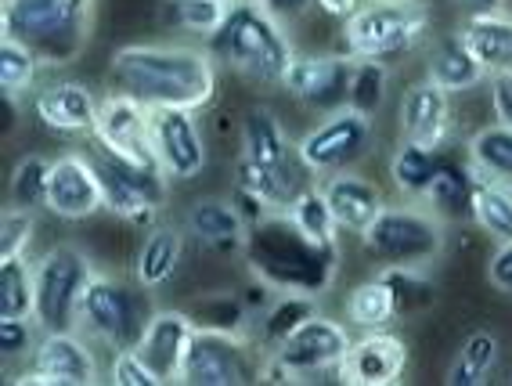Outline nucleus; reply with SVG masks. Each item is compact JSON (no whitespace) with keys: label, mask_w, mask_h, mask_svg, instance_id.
I'll return each mask as SVG.
<instances>
[{"label":"nucleus","mask_w":512,"mask_h":386,"mask_svg":"<svg viewBox=\"0 0 512 386\" xmlns=\"http://www.w3.org/2000/svg\"><path fill=\"white\" fill-rule=\"evenodd\" d=\"M289 217H293L296 224H300L311 239L318 242H339V221L336 213H332L329 199H325V192H321V184H311L307 192L296 199L293 206H289Z\"/></svg>","instance_id":"42"},{"label":"nucleus","mask_w":512,"mask_h":386,"mask_svg":"<svg viewBox=\"0 0 512 386\" xmlns=\"http://www.w3.org/2000/svg\"><path fill=\"white\" fill-rule=\"evenodd\" d=\"M181 257L184 231L174 228V224H156V228H148L138 257H134V278H138L141 289H159L177 275Z\"/></svg>","instance_id":"28"},{"label":"nucleus","mask_w":512,"mask_h":386,"mask_svg":"<svg viewBox=\"0 0 512 386\" xmlns=\"http://www.w3.org/2000/svg\"><path fill=\"white\" fill-rule=\"evenodd\" d=\"M321 192L329 199L339 228L350 231V235L368 231V224L386 210V199H383V192H379V184L368 181V177L357 174V170H336V174H329L321 181Z\"/></svg>","instance_id":"23"},{"label":"nucleus","mask_w":512,"mask_h":386,"mask_svg":"<svg viewBox=\"0 0 512 386\" xmlns=\"http://www.w3.org/2000/svg\"><path fill=\"white\" fill-rule=\"evenodd\" d=\"M487 278H491L494 289H502V293L512 296V242L498 246V253H494L491 264H487Z\"/></svg>","instance_id":"47"},{"label":"nucleus","mask_w":512,"mask_h":386,"mask_svg":"<svg viewBox=\"0 0 512 386\" xmlns=\"http://www.w3.org/2000/svg\"><path fill=\"white\" fill-rule=\"evenodd\" d=\"M386 91H390V65L379 58H354L350 69V91L347 105L365 116H379V109L386 105Z\"/></svg>","instance_id":"40"},{"label":"nucleus","mask_w":512,"mask_h":386,"mask_svg":"<svg viewBox=\"0 0 512 386\" xmlns=\"http://www.w3.org/2000/svg\"><path fill=\"white\" fill-rule=\"evenodd\" d=\"M379 275L394 289L397 318H415L437 304V282L430 278V267H379Z\"/></svg>","instance_id":"36"},{"label":"nucleus","mask_w":512,"mask_h":386,"mask_svg":"<svg viewBox=\"0 0 512 386\" xmlns=\"http://www.w3.org/2000/svg\"><path fill=\"white\" fill-rule=\"evenodd\" d=\"M275 19H282V22H293V19H300V15H307L311 11V4L314 0H260Z\"/></svg>","instance_id":"49"},{"label":"nucleus","mask_w":512,"mask_h":386,"mask_svg":"<svg viewBox=\"0 0 512 386\" xmlns=\"http://www.w3.org/2000/svg\"><path fill=\"white\" fill-rule=\"evenodd\" d=\"M94 141L116 156L134 159V163H156V156H152V109L130 94L109 91L101 98Z\"/></svg>","instance_id":"17"},{"label":"nucleus","mask_w":512,"mask_h":386,"mask_svg":"<svg viewBox=\"0 0 512 386\" xmlns=\"http://www.w3.org/2000/svg\"><path fill=\"white\" fill-rule=\"evenodd\" d=\"M37 235V210H22V206H4L0 217V260L26 257Z\"/></svg>","instance_id":"43"},{"label":"nucleus","mask_w":512,"mask_h":386,"mask_svg":"<svg viewBox=\"0 0 512 386\" xmlns=\"http://www.w3.org/2000/svg\"><path fill=\"white\" fill-rule=\"evenodd\" d=\"M372 123L375 116L339 105V109L325 112L300 141L296 152L314 177H329L336 170H354L357 159H365L372 152Z\"/></svg>","instance_id":"13"},{"label":"nucleus","mask_w":512,"mask_h":386,"mask_svg":"<svg viewBox=\"0 0 512 386\" xmlns=\"http://www.w3.org/2000/svg\"><path fill=\"white\" fill-rule=\"evenodd\" d=\"M466 4H480V8H498V0H466Z\"/></svg>","instance_id":"51"},{"label":"nucleus","mask_w":512,"mask_h":386,"mask_svg":"<svg viewBox=\"0 0 512 386\" xmlns=\"http://www.w3.org/2000/svg\"><path fill=\"white\" fill-rule=\"evenodd\" d=\"M217 58L195 44H127L109 62V87L148 109L202 112L217 98Z\"/></svg>","instance_id":"1"},{"label":"nucleus","mask_w":512,"mask_h":386,"mask_svg":"<svg viewBox=\"0 0 512 386\" xmlns=\"http://www.w3.org/2000/svg\"><path fill=\"white\" fill-rule=\"evenodd\" d=\"M0 318H37V275L26 257L0 260Z\"/></svg>","instance_id":"35"},{"label":"nucleus","mask_w":512,"mask_h":386,"mask_svg":"<svg viewBox=\"0 0 512 386\" xmlns=\"http://www.w3.org/2000/svg\"><path fill=\"white\" fill-rule=\"evenodd\" d=\"M228 4H235V0H228Z\"/></svg>","instance_id":"53"},{"label":"nucleus","mask_w":512,"mask_h":386,"mask_svg":"<svg viewBox=\"0 0 512 386\" xmlns=\"http://www.w3.org/2000/svg\"><path fill=\"white\" fill-rule=\"evenodd\" d=\"M473 224L491 235L498 246L512 242V188L494 181H476L473 192Z\"/></svg>","instance_id":"38"},{"label":"nucleus","mask_w":512,"mask_h":386,"mask_svg":"<svg viewBox=\"0 0 512 386\" xmlns=\"http://www.w3.org/2000/svg\"><path fill=\"white\" fill-rule=\"evenodd\" d=\"M318 300L321 296L311 293H278L264 311L256 314V343L264 350L282 347L303 322H311L314 314H318Z\"/></svg>","instance_id":"29"},{"label":"nucleus","mask_w":512,"mask_h":386,"mask_svg":"<svg viewBox=\"0 0 512 386\" xmlns=\"http://www.w3.org/2000/svg\"><path fill=\"white\" fill-rule=\"evenodd\" d=\"M426 80H433L437 87H444L448 94L473 91L487 80V69L476 62V55L466 47V40L458 33H448L433 44L430 58H426Z\"/></svg>","instance_id":"27"},{"label":"nucleus","mask_w":512,"mask_h":386,"mask_svg":"<svg viewBox=\"0 0 512 386\" xmlns=\"http://www.w3.org/2000/svg\"><path fill=\"white\" fill-rule=\"evenodd\" d=\"M228 0H163L159 4V22L177 33H195V37L210 40L228 19Z\"/></svg>","instance_id":"34"},{"label":"nucleus","mask_w":512,"mask_h":386,"mask_svg":"<svg viewBox=\"0 0 512 386\" xmlns=\"http://www.w3.org/2000/svg\"><path fill=\"white\" fill-rule=\"evenodd\" d=\"M105 210V188H101L98 166L91 152H65L51 163L47 184V213L62 221H91Z\"/></svg>","instance_id":"16"},{"label":"nucleus","mask_w":512,"mask_h":386,"mask_svg":"<svg viewBox=\"0 0 512 386\" xmlns=\"http://www.w3.org/2000/svg\"><path fill=\"white\" fill-rule=\"evenodd\" d=\"M267 350L253 332H195L188 358L181 368V383L188 386H246L260 383Z\"/></svg>","instance_id":"11"},{"label":"nucleus","mask_w":512,"mask_h":386,"mask_svg":"<svg viewBox=\"0 0 512 386\" xmlns=\"http://www.w3.org/2000/svg\"><path fill=\"white\" fill-rule=\"evenodd\" d=\"M231 203H235V210L242 213V221L246 224H256V221H264L267 213H275L271 206L260 199V195H253L249 188H238L235 184V192H231Z\"/></svg>","instance_id":"48"},{"label":"nucleus","mask_w":512,"mask_h":386,"mask_svg":"<svg viewBox=\"0 0 512 386\" xmlns=\"http://www.w3.org/2000/svg\"><path fill=\"white\" fill-rule=\"evenodd\" d=\"M505 73H512V62H509V69H505Z\"/></svg>","instance_id":"52"},{"label":"nucleus","mask_w":512,"mask_h":386,"mask_svg":"<svg viewBox=\"0 0 512 386\" xmlns=\"http://www.w3.org/2000/svg\"><path fill=\"white\" fill-rule=\"evenodd\" d=\"M448 246V224L426 206H386L368 231H361V249L379 267H430Z\"/></svg>","instance_id":"7"},{"label":"nucleus","mask_w":512,"mask_h":386,"mask_svg":"<svg viewBox=\"0 0 512 386\" xmlns=\"http://www.w3.org/2000/svg\"><path fill=\"white\" fill-rule=\"evenodd\" d=\"M152 156L166 181H195L206 170L210 148L195 109H152Z\"/></svg>","instance_id":"15"},{"label":"nucleus","mask_w":512,"mask_h":386,"mask_svg":"<svg viewBox=\"0 0 512 386\" xmlns=\"http://www.w3.org/2000/svg\"><path fill=\"white\" fill-rule=\"evenodd\" d=\"M458 37L466 40V47L476 55V62L484 65L487 76L505 73L512 62V15L502 8H480L469 15L458 29Z\"/></svg>","instance_id":"26"},{"label":"nucleus","mask_w":512,"mask_h":386,"mask_svg":"<svg viewBox=\"0 0 512 386\" xmlns=\"http://www.w3.org/2000/svg\"><path fill=\"white\" fill-rule=\"evenodd\" d=\"M235 184L260 195L271 210H289L314 184L311 166L296 152V141L267 105H253L242 120V152L235 163Z\"/></svg>","instance_id":"3"},{"label":"nucleus","mask_w":512,"mask_h":386,"mask_svg":"<svg viewBox=\"0 0 512 386\" xmlns=\"http://www.w3.org/2000/svg\"><path fill=\"white\" fill-rule=\"evenodd\" d=\"M184 228L199 246L228 257V253H242L249 224L242 221V213L235 210L231 199H199L184 217Z\"/></svg>","instance_id":"25"},{"label":"nucleus","mask_w":512,"mask_h":386,"mask_svg":"<svg viewBox=\"0 0 512 386\" xmlns=\"http://www.w3.org/2000/svg\"><path fill=\"white\" fill-rule=\"evenodd\" d=\"M195 329L210 332H249V307L242 296L235 293H210L195 300V307H188Z\"/></svg>","instance_id":"41"},{"label":"nucleus","mask_w":512,"mask_h":386,"mask_svg":"<svg viewBox=\"0 0 512 386\" xmlns=\"http://www.w3.org/2000/svg\"><path fill=\"white\" fill-rule=\"evenodd\" d=\"M444 156H448V148H426V145H415V141L401 138V145H397L394 156H390V181H394V188L404 199H415V203H419L422 192H426L430 181L437 177Z\"/></svg>","instance_id":"30"},{"label":"nucleus","mask_w":512,"mask_h":386,"mask_svg":"<svg viewBox=\"0 0 512 386\" xmlns=\"http://www.w3.org/2000/svg\"><path fill=\"white\" fill-rule=\"evenodd\" d=\"M91 159L98 166L101 188H105V210L134 228H156L159 213L166 206V174L156 163H134L94 141Z\"/></svg>","instance_id":"9"},{"label":"nucleus","mask_w":512,"mask_h":386,"mask_svg":"<svg viewBox=\"0 0 512 386\" xmlns=\"http://www.w3.org/2000/svg\"><path fill=\"white\" fill-rule=\"evenodd\" d=\"M430 37V8L422 0H368L354 19L343 22V47L350 58L412 55Z\"/></svg>","instance_id":"6"},{"label":"nucleus","mask_w":512,"mask_h":386,"mask_svg":"<svg viewBox=\"0 0 512 386\" xmlns=\"http://www.w3.org/2000/svg\"><path fill=\"white\" fill-rule=\"evenodd\" d=\"M498 354H502V343H498L494 332H487V329L473 332V336L462 343L458 358L451 361L448 383L451 386H484L487 376L494 372V365H498Z\"/></svg>","instance_id":"37"},{"label":"nucleus","mask_w":512,"mask_h":386,"mask_svg":"<svg viewBox=\"0 0 512 386\" xmlns=\"http://www.w3.org/2000/svg\"><path fill=\"white\" fill-rule=\"evenodd\" d=\"M37 275V322L44 332H62L80 325V304L87 285L98 275L94 264L80 246L62 242L51 246L44 257L33 264Z\"/></svg>","instance_id":"10"},{"label":"nucleus","mask_w":512,"mask_h":386,"mask_svg":"<svg viewBox=\"0 0 512 386\" xmlns=\"http://www.w3.org/2000/svg\"><path fill=\"white\" fill-rule=\"evenodd\" d=\"M40 69H44V58L29 44H22L15 37L0 40V91H4V102L11 109L26 102L29 94H37Z\"/></svg>","instance_id":"32"},{"label":"nucleus","mask_w":512,"mask_h":386,"mask_svg":"<svg viewBox=\"0 0 512 386\" xmlns=\"http://www.w3.org/2000/svg\"><path fill=\"white\" fill-rule=\"evenodd\" d=\"M109 383L112 386H166V379L141 358L138 347H127V350H116V354H112Z\"/></svg>","instance_id":"45"},{"label":"nucleus","mask_w":512,"mask_h":386,"mask_svg":"<svg viewBox=\"0 0 512 386\" xmlns=\"http://www.w3.org/2000/svg\"><path fill=\"white\" fill-rule=\"evenodd\" d=\"M408 372V343L390 329L361 332L339 365V383L347 386H394Z\"/></svg>","instance_id":"18"},{"label":"nucleus","mask_w":512,"mask_h":386,"mask_svg":"<svg viewBox=\"0 0 512 386\" xmlns=\"http://www.w3.org/2000/svg\"><path fill=\"white\" fill-rule=\"evenodd\" d=\"M195 332L199 329H195L188 311H181V307H156V311L148 314L145 332H141L138 340L141 358L156 368L166 383H181V368Z\"/></svg>","instance_id":"21"},{"label":"nucleus","mask_w":512,"mask_h":386,"mask_svg":"<svg viewBox=\"0 0 512 386\" xmlns=\"http://www.w3.org/2000/svg\"><path fill=\"white\" fill-rule=\"evenodd\" d=\"M480 177L473 174L466 156H444L437 177L430 181V188L422 192L419 206L440 217L444 224L473 221V192Z\"/></svg>","instance_id":"24"},{"label":"nucleus","mask_w":512,"mask_h":386,"mask_svg":"<svg viewBox=\"0 0 512 386\" xmlns=\"http://www.w3.org/2000/svg\"><path fill=\"white\" fill-rule=\"evenodd\" d=\"M350 69H354V58L347 51L343 55H296L282 87L307 109L332 112L347 105Z\"/></svg>","instance_id":"19"},{"label":"nucleus","mask_w":512,"mask_h":386,"mask_svg":"<svg viewBox=\"0 0 512 386\" xmlns=\"http://www.w3.org/2000/svg\"><path fill=\"white\" fill-rule=\"evenodd\" d=\"M401 138L415 141L426 148H448L451 134H455V120H451V94L437 87L433 80H415L408 91L401 94Z\"/></svg>","instance_id":"20"},{"label":"nucleus","mask_w":512,"mask_h":386,"mask_svg":"<svg viewBox=\"0 0 512 386\" xmlns=\"http://www.w3.org/2000/svg\"><path fill=\"white\" fill-rule=\"evenodd\" d=\"M206 51L217 58V65L264 87H282L289 65L300 55L285 22L275 19L260 0H235L228 19L206 40Z\"/></svg>","instance_id":"4"},{"label":"nucleus","mask_w":512,"mask_h":386,"mask_svg":"<svg viewBox=\"0 0 512 386\" xmlns=\"http://www.w3.org/2000/svg\"><path fill=\"white\" fill-rule=\"evenodd\" d=\"M101 98L83 80H47L33 94V112L51 134H94Z\"/></svg>","instance_id":"22"},{"label":"nucleus","mask_w":512,"mask_h":386,"mask_svg":"<svg viewBox=\"0 0 512 386\" xmlns=\"http://www.w3.org/2000/svg\"><path fill=\"white\" fill-rule=\"evenodd\" d=\"M40 336H44V329H40L37 318H0V354H4V365L19 358H33Z\"/></svg>","instance_id":"44"},{"label":"nucleus","mask_w":512,"mask_h":386,"mask_svg":"<svg viewBox=\"0 0 512 386\" xmlns=\"http://www.w3.org/2000/svg\"><path fill=\"white\" fill-rule=\"evenodd\" d=\"M365 4L368 0H314V8L325 11L329 19H339V22H350Z\"/></svg>","instance_id":"50"},{"label":"nucleus","mask_w":512,"mask_h":386,"mask_svg":"<svg viewBox=\"0 0 512 386\" xmlns=\"http://www.w3.org/2000/svg\"><path fill=\"white\" fill-rule=\"evenodd\" d=\"M343 314H347V322L361 332H372V329H390L397 318V300H394V289L383 282V275L368 278V282L354 285L347 293V304H343Z\"/></svg>","instance_id":"33"},{"label":"nucleus","mask_w":512,"mask_h":386,"mask_svg":"<svg viewBox=\"0 0 512 386\" xmlns=\"http://www.w3.org/2000/svg\"><path fill=\"white\" fill-rule=\"evenodd\" d=\"M350 343L354 340L347 325L318 311L282 347L267 350L260 383H321V376L339 379V365L347 358Z\"/></svg>","instance_id":"8"},{"label":"nucleus","mask_w":512,"mask_h":386,"mask_svg":"<svg viewBox=\"0 0 512 386\" xmlns=\"http://www.w3.org/2000/svg\"><path fill=\"white\" fill-rule=\"evenodd\" d=\"M339 242L311 239L289 210L267 213L264 221L249 224L242 242V260L249 275L267 282L278 293L325 296L339 275Z\"/></svg>","instance_id":"2"},{"label":"nucleus","mask_w":512,"mask_h":386,"mask_svg":"<svg viewBox=\"0 0 512 386\" xmlns=\"http://www.w3.org/2000/svg\"><path fill=\"white\" fill-rule=\"evenodd\" d=\"M101 365L80 329L44 332L29 358V368L8 383H40V386H91L98 383Z\"/></svg>","instance_id":"14"},{"label":"nucleus","mask_w":512,"mask_h":386,"mask_svg":"<svg viewBox=\"0 0 512 386\" xmlns=\"http://www.w3.org/2000/svg\"><path fill=\"white\" fill-rule=\"evenodd\" d=\"M145 304L134 285H127L116 275H94V282L87 285L80 304V325L76 329L87 336V340L109 347L112 354L127 347H138L141 332L148 322Z\"/></svg>","instance_id":"12"},{"label":"nucleus","mask_w":512,"mask_h":386,"mask_svg":"<svg viewBox=\"0 0 512 386\" xmlns=\"http://www.w3.org/2000/svg\"><path fill=\"white\" fill-rule=\"evenodd\" d=\"M94 22V0H4V37L29 44L44 65H69L87 47Z\"/></svg>","instance_id":"5"},{"label":"nucleus","mask_w":512,"mask_h":386,"mask_svg":"<svg viewBox=\"0 0 512 386\" xmlns=\"http://www.w3.org/2000/svg\"><path fill=\"white\" fill-rule=\"evenodd\" d=\"M491 109H494V123L512 130V73H491Z\"/></svg>","instance_id":"46"},{"label":"nucleus","mask_w":512,"mask_h":386,"mask_svg":"<svg viewBox=\"0 0 512 386\" xmlns=\"http://www.w3.org/2000/svg\"><path fill=\"white\" fill-rule=\"evenodd\" d=\"M51 163L37 152H29L15 163L8 177V206L22 210H47V184H51Z\"/></svg>","instance_id":"39"},{"label":"nucleus","mask_w":512,"mask_h":386,"mask_svg":"<svg viewBox=\"0 0 512 386\" xmlns=\"http://www.w3.org/2000/svg\"><path fill=\"white\" fill-rule=\"evenodd\" d=\"M466 159L480 181L509 184L512 188V130L502 123L480 127L466 141Z\"/></svg>","instance_id":"31"}]
</instances>
